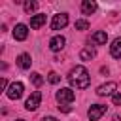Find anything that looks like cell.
<instances>
[{"label":"cell","instance_id":"obj_1","mask_svg":"<svg viewBox=\"0 0 121 121\" xmlns=\"http://www.w3.org/2000/svg\"><path fill=\"white\" fill-rule=\"evenodd\" d=\"M68 83L76 89H87L89 83H91V78H89V72L85 66H74L70 72H68Z\"/></svg>","mask_w":121,"mask_h":121},{"label":"cell","instance_id":"obj_2","mask_svg":"<svg viewBox=\"0 0 121 121\" xmlns=\"http://www.w3.org/2000/svg\"><path fill=\"white\" fill-rule=\"evenodd\" d=\"M23 91H25V85H23L21 81H13V83L8 87L6 95H8V98H9V100H17V98H21V96H23Z\"/></svg>","mask_w":121,"mask_h":121},{"label":"cell","instance_id":"obj_3","mask_svg":"<svg viewBox=\"0 0 121 121\" xmlns=\"http://www.w3.org/2000/svg\"><path fill=\"white\" fill-rule=\"evenodd\" d=\"M74 98H76V93L72 91V89H60V91H57V100H59V104H70V102H74Z\"/></svg>","mask_w":121,"mask_h":121},{"label":"cell","instance_id":"obj_4","mask_svg":"<svg viewBox=\"0 0 121 121\" xmlns=\"http://www.w3.org/2000/svg\"><path fill=\"white\" fill-rule=\"evenodd\" d=\"M40 102H42V93L40 91H34L28 98H26V102H25V108L28 110V112H34L38 106H40Z\"/></svg>","mask_w":121,"mask_h":121},{"label":"cell","instance_id":"obj_5","mask_svg":"<svg viewBox=\"0 0 121 121\" xmlns=\"http://www.w3.org/2000/svg\"><path fill=\"white\" fill-rule=\"evenodd\" d=\"M68 25V15L66 13H57L53 15V21H51V28L53 30H60Z\"/></svg>","mask_w":121,"mask_h":121},{"label":"cell","instance_id":"obj_6","mask_svg":"<svg viewBox=\"0 0 121 121\" xmlns=\"http://www.w3.org/2000/svg\"><path fill=\"white\" fill-rule=\"evenodd\" d=\"M104 113H106V106H102V104H93V106L89 108V112H87V115H89V119H91V121L100 119Z\"/></svg>","mask_w":121,"mask_h":121},{"label":"cell","instance_id":"obj_7","mask_svg":"<svg viewBox=\"0 0 121 121\" xmlns=\"http://www.w3.org/2000/svg\"><path fill=\"white\" fill-rule=\"evenodd\" d=\"M115 89H117V83H115V81H108V83H102V85L96 89V95H98V96H110V95H113Z\"/></svg>","mask_w":121,"mask_h":121},{"label":"cell","instance_id":"obj_8","mask_svg":"<svg viewBox=\"0 0 121 121\" xmlns=\"http://www.w3.org/2000/svg\"><path fill=\"white\" fill-rule=\"evenodd\" d=\"M26 36H28V26H26V25H15V28H13V38L19 40V42H23V40H26Z\"/></svg>","mask_w":121,"mask_h":121},{"label":"cell","instance_id":"obj_9","mask_svg":"<svg viewBox=\"0 0 121 121\" xmlns=\"http://www.w3.org/2000/svg\"><path fill=\"white\" fill-rule=\"evenodd\" d=\"M64 43H66L64 36H53V38L49 40V49H51V51H60V49L64 47Z\"/></svg>","mask_w":121,"mask_h":121},{"label":"cell","instance_id":"obj_10","mask_svg":"<svg viewBox=\"0 0 121 121\" xmlns=\"http://www.w3.org/2000/svg\"><path fill=\"white\" fill-rule=\"evenodd\" d=\"M106 40H108V34H106L104 30H96V32L91 36V43H95V45H104Z\"/></svg>","mask_w":121,"mask_h":121},{"label":"cell","instance_id":"obj_11","mask_svg":"<svg viewBox=\"0 0 121 121\" xmlns=\"http://www.w3.org/2000/svg\"><path fill=\"white\" fill-rule=\"evenodd\" d=\"M30 64H32V59H30V55H28V53H21V55L17 57V66H19V68L28 70V68H30Z\"/></svg>","mask_w":121,"mask_h":121},{"label":"cell","instance_id":"obj_12","mask_svg":"<svg viewBox=\"0 0 121 121\" xmlns=\"http://www.w3.org/2000/svg\"><path fill=\"white\" fill-rule=\"evenodd\" d=\"M81 11H83L85 15L95 13V11H96V2H93V0H83V2H81Z\"/></svg>","mask_w":121,"mask_h":121},{"label":"cell","instance_id":"obj_13","mask_svg":"<svg viewBox=\"0 0 121 121\" xmlns=\"http://www.w3.org/2000/svg\"><path fill=\"white\" fill-rule=\"evenodd\" d=\"M110 53L113 59H121V38H115L113 43L110 45Z\"/></svg>","mask_w":121,"mask_h":121},{"label":"cell","instance_id":"obj_14","mask_svg":"<svg viewBox=\"0 0 121 121\" xmlns=\"http://www.w3.org/2000/svg\"><path fill=\"white\" fill-rule=\"evenodd\" d=\"M43 23H45V15L43 13H38V15L30 17V28H40Z\"/></svg>","mask_w":121,"mask_h":121},{"label":"cell","instance_id":"obj_15","mask_svg":"<svg viewBox=\"0 0 121 121\" xmlns=\"http://www.w3.org/2000/svg\"><path fill=\"white\" fill-rule=\"evenodd\" d=\"M95 55H96V51H95V49H93V47L89 45V47L81 49V53H79V59H81V60H91V59H93Z\"/></svg>","mask_w":121,"mask_h":121},{"label":"cell","instance_id":"obj_16","mask_svg":"<svg viewBox=\"0 0 121 121\" xmlns=\"http://www.w3.org/2000/svg\"><path fill=\"white\" fill-rule=\"evenodd\" d=\"M23 8H25V11H26V13H32V11H36L38 4H36V2H25V4H23Z\"/></svg>","mask_w":121,"mask_h":121},{"label":"cell","instance_id":"obj_17","mask_svg":"<svg viewBox=\"0 0 121 121\" xmlns=\"http://www.w3.org/2000/svg\"><path fill=\"white\" fill-rule=\"evenodd\" d=\"M87 28H89V21H85V19L76 21V30H87Z\"/></svg>","mask_w":121,"mask_h":121},{"label":"cell","instance_id":"obj_18","mask_svg":"<svg viewBox=\"0 0 121 121\" xmlns=\"http://www.w3.org/2000/svg\"><path fill=\"white\" fill-rule=\"evenodd\" d=\"M30 79H32V83H34V85H36V87H40V85H42V83H43V78H42V76H40V74H38V72H34V74H32V76H30Z\"/></svg>","mask_w":121,"mask_h":121},{"label":"cell","instance_id":"obj_19","mask_svg":"<svg viewBox=\"0 0 121 121\" xmlns=\"http://www.w3.org/2000/svg\"><path fill=\"white\" fill-rule=\"evenodd\" d=\"M47 79H49V83H59V79H60V76L57 74V72H49V76H47Z\"/></svg>","mask_w":121,"mask_h":121},{"label":"cell","instance_id":"obj_20","mask_svg":"<svg viewBox=\"0 0 121 121\" xmlns=\"http://www.w3.org/2000/svg\"><path fill=\"white\" fill-rule=\"evenodd\" d=\"M113 104H115V106L121 104V93H115V95H113Z\"/></svg>","mask_w":121,"mask_h":121},{"label":"cell","instance_id":"obj_21","mask_svg":"<svg viewBox=\"0 0 121 121\" xmlns=\"http://www.w3.org/2000/svg\"><path fill=\"white\" fill-rule=\"evenodd\" d=\"M59 110H60V112H64V113H68V112H70V106H68V104H60V106H59Z\"/></svg>","mask_w":121,"mask_h":121},{"label":"cell","instance_id":"obj_22","mask_svg":"<svg viewBox=\"0 0 121 121\" xmlns=\"http://www.w3.org/2000/svg\"><path fill=\"white\" fill-rule=\"evenodd\" d=\"M0 87L4 89V91H8L6 87H8V81H6V78H2V81H0Z\"/></svg>","mask_w":121,"mask_h":121},{"label":"cell","instance_id":"obj_23","mask_svg":"<svg viewBox=\"0 0 121 121\" xmlns=\"http://www.w3.org/2000/svg\"><path fill=\"white\" fill-rule=\"evenodd\" d=\"M42 121H59V119H57V117H53V115H47V117H43Z\"/></svg>","mask_w":121,"mask_h":121},{"label":"cell","instance_id":"obj_24","mask_svg":"<svg viewBox=\"0 0 121 121\" xmlns=\"http://www.w3.org/2000/svg\"><path fill=\"white\" fill-rule=\"evenodd\" d=\"M112 121H121V117H119V115H113V119H112Z\"/></svg>","mask_w":121,"mask_h":121},{"label":"cell","instance_id":"obj_25","mask_svg":"<svg viewBox=\"0 0 121 121\" xmlns=\"http://www.w3.org/2000/svg\"><path fill=\"white\" fill-rule=\"evenodd\" d=\"M17 121H25V119H17Z\"/></svg>","mask_w":121,"mask_h":121}]
</instances>
